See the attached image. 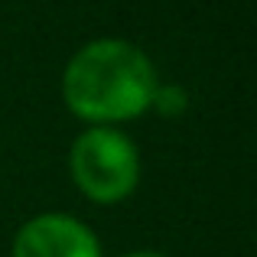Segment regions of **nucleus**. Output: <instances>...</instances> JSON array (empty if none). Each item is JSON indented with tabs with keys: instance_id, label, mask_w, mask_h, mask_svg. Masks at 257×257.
Listing matches in <instances>:
<instances>
[{
	"instance_id": "1",
	"label": "nucleus",
	"mask_w": 257,
	"mask_h": 257,
	"mask_svg": "<svg viewBox=\"0 0 257 257\" xmlns=\"http://www.w3.org/2000/svg\"><path fill=\"white\" fill-rule=\"evenodd\" d=\"M157 85V69L140 46L91 39L65 62L62 101L85 124L114 127L150 111Z\"/></svg>"
},
{
	"instance_id": "2",
	"label": "nucleus",
	"mask_w": 257,
	"mask_h": 257,
	"mask_svg": "<svg viewBox=\"0 0 257 257\" xmlns=\"http://www.w3.org/2000/svg\"><path fill=\"white\" fill-rule=\"evenodd\" d=\"M69 173L94 205H117L140 182V150L117 127H88L72 140Z\"/></svg>"
},
{
	"instance_id": "3",
	"label": "nucleus",
	"mask_w": 257,
	"mask_h": 257,
	"mask_svg": "<svg viewBox=\"0 0 257 257\" xmlns=\"http://www.w3.org/2000/svg\"><path fill=\"white\" fill-rule=\"evenodd\" d=\"M13 257H104L101 241L85 221L62 212H43L23 221L13 238Z\"/></svg>"
},
{
	"instance_id": "4",
	"label": "nucleus",
	"mask_w": 257,
	"mask_h": 257,
	"mask_svg": "<svg viewBox=\"0 0 257 257\" xmlns=\"http://www.w3.org/2000/svg\"><path fill=\"white\" fill-rule=\"evenodd\" d=\"M150 107L157 114H163V117H179V114H186V107H189V94H186V88H179V85H163L160 82L157 91H153Z\"/></svg>"
},
{
	"instance_id": "5",
	"label": "nucleus",
	"mask_w": 257,
	"mask_h": 257,
	"mask_svg": "<svg viewBox=\"0 0 257 257\" xmlns=\"http://www.w3.org/2000/svg\"><path fill=\"white\" fill-rule=\"evenodd\" d=\"M120 257H166L160 251H131V254H120Z\"/></svg>"
}]
</instances>
